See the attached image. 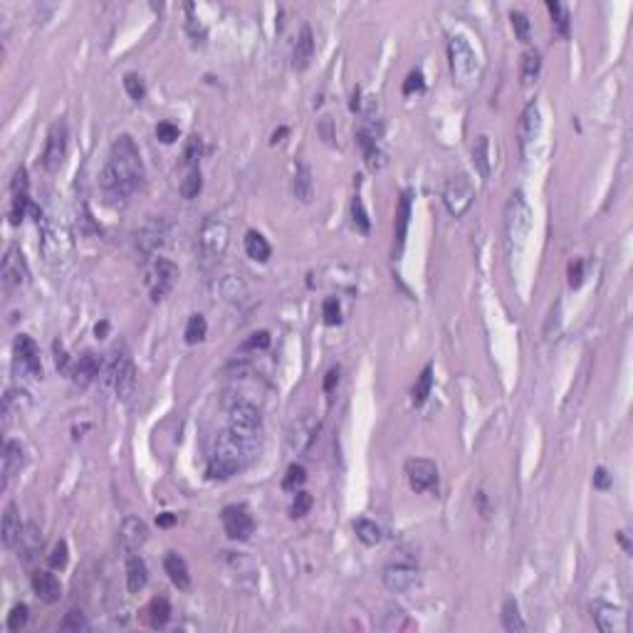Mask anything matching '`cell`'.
<instances>
[{
	"instance_id": "obj_1",
	"label": "cell",
	"mask_w": 633,
	"mask_h": 633,
	"mask_svg": "<svg viewBox=\"0 0 633 633\" xmlns=\"http://www.w3.org/2000/svg\"><path fill=\"white\" fill-rule=\"evenodd\" d=\"M144 183V161L129 134H119L102 169L100 186L109 206H124Z\"/></svg>"
},
{
	"instance_id": "obj_2",
	"label": "cell",
	"mask_w": 633,
	"mask_h": 633,
	"mask_svg": "<svg viewBox=\"0 0 633 633\" xmlns=\"http://www.w3.org/2000/svg\"><path fill=\"white\" fill-rule=\"evenodd\" d=\"M255 453H257L255 448L243 443L238 435H233L230 430L225 428L223 433H218L206 473H208L211 480H228V477L240 473V470L255 458Z\"/></svg>"
},
{
	"instance_id": "obj_3",
	"label": "cell",
	"mask_w": 633,
	"mask_h": 633,
	"mask_svg": "<svg viewBox=\"0 0 633 633\" xmlns=\"http://www.w3.org/2000/svg\"><path fill=\"white\" fill-rule=\"evenodd\" d=\"M107 383L117 391L122 401H129L137 388V371H134V361L129 354L127 344H117L112 351V359L107 366Z\"/></svg>"
},
{
	"instance_id": "obj_4",
	"label": "cell",
	"mask_w": 633,
	"mask_h": 633,
	"mask_svg": "<svg viewBox=\"0 0 633 633\" xmlns=\"http://www.w3.org/2000/svg\"><path fill=\"white\" fill-rule=\"evenodd\" d=\"M43 238H40V250H43L45 260L50 265H62L70 260L72 255V235L62 223L53 218H43Z\"/></svg>"
},
{
	"instance_id": "obj_5",
	"label": "cell",
	"mask_w": 633,
	"mask_h": 633,
	"mask_svg": "<svg viewBox=\"0 0 633 633\" xmlns=\"http://www.w3.org/2000/svg\"><path fill=\"white\" fill-rule=\"evenodd\" d=\"M529 228H532V211H529L522 191H517V193H512V198L507 201V208H505V233H507L510 248L520 250V248L525 245Z\"/></svg>"
},
{
	"instance_id": "obj_6",
	"label": "cell",
	"mask_w": 633,
	"mask_h": 633,
	"mask_svg": "<svg viewBox=\"0 0 633 633\" xmlns=\"http://www.w3.org/2000/svg\"><path fill=\"white\" fill-rule=\"evenodd\" d=\"M228 243H230V230H228L225 220H220V218H206V223L201 225V233H198V248L203 260L208 262L220 260Z\"/></svg>"
},
{
	"instance_id": "obj_7",
	"label": "cell",
	"mask_w": 633,
	"mask_h": 633,
	"mask_svg": "<svg viewBox=\"0 0 633 633\" xmlns=\"http://www.w3.org/2000/svg\"><path fill=\"white\" fill-rule=\"evenodd\" d=\"M448 60H450V72L460 85H470L477 75V57L473 48L468 45V40L453 35L448 40Z\"/></svg>"
},
{
	"instance_id": "obj_8",
	"label": "cell",
	"mask_w": 633,
	"mask_h": 633,
	"mask_svg": "<svg viewBox=\"0 0 633 633\" xmlns=\"http://www.w3.org/2000/svg\"><path fill=\"white\" fill-rule=\"evenodd\" d=\"M473 198H475V188H473V183H470V179L465 174L450 176V179L445 181L443 203H445V208H448V213L453 218H463L465 213L470 211V206H473Z\"/></svg>"
},
{
	"instance_id": "obj_9",
	"label": "cell",
	"mask_w": 633,
	"mask_h": 633,
	"mask_svg": "<svg viewBox=\"0 0 633 633\" xmlns=\"http://www.w3.org/2000/svg\"><path fill=\"white\" fill-rule=\"evenodd\" d=\"M67 142H70V129H67V122H65V119H57V122L50 124L48 139H45V151H43V166L50 171V174L60 171V166L65 164Z\"/></svg>"
},
{
	"instance_id": "obj_10",
	"label": "cell",
	"mask_w": 633,
	"mask_h": 633,
	"mask_svg": "<svg viewBox=\"0 0 633 633\" xmlns=\"http://www.w3.org/2000/svg\"><path fill=\"white\" fill-rule=\"evenodd\" d=\"M316 433H319V418L312 411H302L299 416L292 418L287 428V448L297 455L304 453V450L312 448Z\"/></svg>"
},
{
	"instance_id": "obj_11",
	"label": "cell",
	"mask_w": 633,
	"mask_h": 633,
	"mask_svg": "<svg viewBox=\"0 0 633 633\" xmlns=\"http://www.w3.org/2000/svg\"><path fill=\"white\" fill-rule=\"evenodd\" d=\"M0 277H3V287L8 292H15V289L25 287L30 282V267L28 260H25L23 250L18 245H10L5 250L3 257V267H0Z\"/></svg>"
},
{
	"instance_id": "obj_12",
	"label": "cell",
	"mask_w": 633,
	"mask_h": 633,
	"mask_svg": "<svg viewBox=\"0 0 633 633\" xmlns=\"http://www.w3.org/2000/svg\"><path fill=\"white\" fill-rule=\"evenodd\" d=\"M15 369L28 378H43V361H40V349L28 334H20L13 344Z\"/></svg>"
},
{
	"instance_id": "obj_13",
	"label": "cell",
	"mask_w": 633,
	"mask_h": 633,
	"mask_svg": "<svg viewBox=\"0 0 633 633\" xmlns=\"http://www.w3.org/2000/svg\"><path fill=\"white\" fill-rule=\"evenodd\" d=\"M223 520V529L230 539H238V542H245L250 539V534L255 532V522H252L248 507L243 505H228L220 515Z\"/></svg>"
},
{
	"instance_id": "obj_14",
	"label": "cell",
	"mask_w": 633,
	"mask_h": 633,
	"mask_svg": "<svg viewBox=\"0 0 633 633\" xmlns=\"http://www.w3.org/2000/svg\"><path fill=\"white\" fill-rule=\"evenodd\" d=\"M406 480L413 492H433L438 487V468L433 460L413 458L406 463Z\"/></svg>"
},
{
	"instance_id": "obj_15",
	"label": "cell",
	"mask_w": 633,
	"mask_h": 633,
	"mask_svg": "<svg viewBox=\"0 0 633 633\" xmlns=\"http://www.w3.org/2000/svg\"><path fill=\"white\" fill-rule=\"evenodd\" d=\"M381 579L388 591H393V594H406V591H411L413 586H418V569L413 567V564L396 562V564H388V567L383 569Z\"/></svg>"
},
{
	"instance_id": "obj_16",
	"label": "cell",
	"mask_w": 633,
	"mask_h": 633,
	"mask_svg": "<svg viewBox=\"0 0 633 633\" xmlns=\"http://www.w3.org/2000/svg\"><path fill=\"white\" fill-rule=\"evenodd\" d=\"M591 619H594L596 629L604 631V633H621V631H626V626H629L626 624L624 609L604 604V601H596V604L591 606Z\"/></svg>"
},
{
	"instance_id": "obj_17",
	"label": "cell",
	"mask_w": 633,
	"mask_h": 633,
	"mask_svg": "<svg viewBox=\"0 0 633 633\" xmlns=\"http://www.w3.org/2000/svg\"><path fill=\"white\" fill-rule=\"evenodd\" d=\"M149 539V527L144 520H139V517H127V520L122 522V527H119V544H122V549L127 554H134L139 552V549L147 544Z\"/></svg>"
},
{
	"instance_id": "obj_18",
	"label": "cell",
	"mask_w": 633,
	"mask_h": 633,
	"mask_svg": "<svg viewBox=\"0 0 633 633\" xmlns=\"http://www.w3.org/2000/svg\"><path fill=\"white\" fill-rule=\"evenodd\" d=\"M356 142H359L361 151H364V161L371 171H381L388 164L383 149L378 147V132H373L369 127H359L356 129Z\"/></svg>"
},
{
	"instance_id": "obj_19",
	"label": "cell",
	"mask_w": 633,
	"mask_h": 633,
	"mask_svg": "<svg viewBox=\"0 0 633 633\" xmlns=\"http://www.w3.org/2000/svg\"><path fill=\"white\" fill-rule=\"evenodd\" d=\"M539 129H542V114H539L537 102H529L520 117V151L522 156H527L529 147L537 142Z\"/></svg>"
},
{
	"instance_id": "obj_20",
	"label": "cell",
	"mask_w": 633,
	"mask_h": 633,
	"mask_svg": "<svg viewBox=\"0 0 633 633\" xmlns=\"http://www.w3.org/2000/svg\"><path fill=\"white\" fill-rule=\"evenodd\" d=\"M0 463H3V487H8L10 480L20 473V468H23V463H25L23 445H20L18 440H5Z\"/></svg>"
},
{
	"instance_id": "obj_21",
	"label": "cell",
	"mask_w": 633,
	"mask_h": 633,
	"mask_svg": "<svg viewBox=\"0 0 633 633\" xmlns=\"http://www.w3.org/2000/svg\"><path fill=\"white\" fill-rule=\"evenodd\" d=\"M102 371V359L95 354V351H85L80 359L75 361V369H72V378H75L77 386H90V383L97 381Z\"/></svg>"
},
{
	"instance_id": "obj_22",
	"label": "cell",
	"mask_w": 633,
	"mask_h": 633,
	"mask_svg": "<svg viewBox=\"0 0 633 633\" xmlns=\"http://www.w3.org/2000/svg\"><path fill=\"white\" fill-rule=\"evenodd\" d=\"M314 57V35H312V28L309 25H302V30H299L297 40H294V48H292V67L297 72L307 70L309 62H312Z\"/></svg>"
},
{
	"instance_id": "obj_23",
	"label": "cell",
	"mask_w": 633,
	"mask_h": 633,
	"mask_svg": "<svg viewBox=\"0 0 633 633\" xmlns=\"http://www.w3.org/2000/svg\"><path fill=\"white\" fill-rule=\"evenodd\" d=\"M18 557L23 559L25 564L33 562L35 557L40 554V547H43V532H40V527L35 525V522H28V525L23 527V532H20V539H18Z\"/></svg>"
},
{
	"instance_id": "obj_24",
	"label": "cell",
	"mask_w": 633,
	"mask_h": 633,
	"mask_svg": "<svg viewBox=\"0 0 633 633\" xmlns=\"http://www.w3.org/2000/svg\"><path fill=\"white\" fill-rule=\"evenodd\" d=\"M30 584H33V591L40 601H45V604H55V601H60L62 586L53 572H35L33 577H30Z\"/></svg>"
},
{
	"instance_id": "obj_25",
	"label": "cell",
	"mask_w": 633,
	"mask_h": 633,
	"mask_svg": "<svg viewBox=\"0 0 633 633\" xmlns=\"http://www.w3.org/2000/svg\"><path fill=\"white\" fill-rule=\"evenodd\" d=\"M411 206H413L411 191H403L401 198H398V208H396V252H401L403 245H406L408 223H411Z\"/></svg>"
},
{
	"instance_id": "obj_26",
	"label": "cell",
	"mask_w": 633,
	"mask_h": 633,
	"mask_svg": "<svg viewBox=\"0 0 633 633\" xmlns=\"http://www.w3.org/2000/svg\"><path fill=\"white\" fill-rule=\"evenodd\" d=\"M294 196H297L302 203H312L314 198V179H312V169L309 164L299 161L297 169H294V181H292Z\"/></svg>"
},
{
	"instance_id": "obj_27",
	"label": "cell",
	"mask_w": 633,
	"mask_h": 633,
	"mask_svg": "<svg viewBox=\"0 0 633 633\" xmlns=\"http://www.w3.org/2000/svg\"><path fill=\"white\" fill-rule=\"evenodd\" d=\"M176 277H179V270H176L174 262L164 260V257H159L156 260V284H154V299H164L166 294L171 292V287H174Z\"/></svg>"
},
{
	"instance_id": "obj_28",
	"label": "cell",
	"mask_w": 633,
	"mask_h": 633,
	"mask_svg": "<svg viewBox=\"0 0 633 633\" xmlns=\"http://www.w3.org/2000/svg\"><path fill=\"white\" fill-rule=\"evenodd\" d=\"M164 569L169 574V579L174 581L179 589H188L191 586V572H188V564H186L183 557H179L176 552H169L164 559Z\"/></svg>"
},
{
	"instance_id": "obj_29",
	"label": "cell",
	"mask_w": 633,
	"mask_h": 633,
	"mask_svg": "<svg viewBox=\"0 0 633 633\" xmlns=\"http://www.w3.org/2000/svg\"><path fill=\"white\" fill-rule=\"evenodd\" d=\"M147 581H149L147 562H144L142 557H137V554H129V559H127V589L132 591V594H139V591L147 586Z\"/></svg>"
},
{
	"instance_id": "obj_30",
	"label": "cell",
	"mask_w": 633,
	"mask_h": 633,
	"mask_svg": "<svg viewBox=\"0 0 633 633\" xmlns=\"http://www.w3.org/2000/svg\"><path fill=\"white\" fill-rule=\"evenodd\" d=\"M25 525H20V515H18V505L15 502H8L3 512V544L5 547H15L20 539V532H23Z\"/></svg>"
},
{
	"instance_id": "obj_31",
	"label": "cell",
	"mask_w": 633,
	"mask_h": 633,
	"mask_svg": "<svg viewBox=\"0 0 633 633\" xmlns=\"http://www.w3.org/2000/svg\"><path fill=\"white\" fill-rule=\"evenodd\" d=\"M245 252H248V257H250V260L265 262L270 257V252H272V248H270V243L265 240L262 233L248 230V235H245Z\"/></svg>"
},
{
	"instance_id": "obj_32",
	"label": "cell",
	"mask_w": 633,
	"mask_h": 633,
	"mask_svg": "<svg viewBox=\"0 0 633 633\" xmlns=\"http://www.w3.org/2000/svg\"><path fill=\"white\" fill-rule=\"evenodd\" d=\"M181 196L186 201H193L196 196L203 188V179H201V169L198 166H183V179H181Z\"/></svg>"
},
{
	"instance_id": "obj_33",
	"label": "cell",
	"mask_w": 633,
	"mask_h": 633,
	"mask_svg": "<svg viewBox=\"0 0 633 633\" xmlns=\"http://www.w3.org/2000/svg\"><path fill=\"white\" fill-rule=\"evenodd\" d=\"M502 626H505V631H510V633L527 631V624H525V619H522L520 606H517L515 599H507L505 606H502Z\"/></svg>"
},
{
	"instance_id": "obj_34",
	"label": "cell",
	"mask_w": 633,
	"mask_h": 633,
	"mask_svg": "<svg viewBox=\"0 0 633 633\" xmlns=\"http://www.w3.org/2000/svg\"><path fill=\"white\" fill-rule=\"evenodd\" d=\"M147 619L151 629H164L171 619V604L166 599H151V604L147 606Z\"/></svg>"
},
{
	"instance_id": "obj_35",
	"label": "cell",
	"mask_w": 633,
	"mask_h": 633,
	"mask_svg": "<svg viewBox=\"0 0 633 633\" xmlns=\"http://www.w3.org/2000/svg\"><path fill=\"white\" fill-rule=\"evenodd\" d=\"M430 386H433V366H425V369L421 371V376H418V381L413 383V391H411V401L413 406H423L425 401H428L430 396Z\"/></svg>"
},
{
	"instance_id": "obj_36",
	"label": "cell",
	"mask_w": 633,
	"mask_h": 633,
	"mask_svg": "<svg viewBox=\"0 0 633 633\" xmlns=\"http://www.w3.org/2000/svg\"><path fill=\"white\" fill-rule=\"evenodd\" d=\"M473 164H475V169L480 171L482 179L490 176V139L487 137H477V142L473 147Z\"/></svg>"
},
{
	"instance_id": "obj_37",
	"label": "cell",
	"mask_w": 633,
	"mask_h": 633,
	"mask_svg": "<svg viewBox=\"0 0 633 633\" xmlns=\"http://www.w3.org/2000/svg\"><path fill=\"white\" fill-rule=\"evenodd\" d=\"M354 532H356V537H359L364 544H369V547L378 544V542H381V537H383L381 527H378L373 520H366V517H361V520L354 522Z\"/></svg>"
},
{
	"instance_id": "obj_38",
	"label": "cell",
	"mask_w": 633,
	"mask_h": 633,
	"mask_svg": "<svg viewBox=\"0 0 633 633\" xmlns=\"http://www.w3.org/2000/svg\"><path fill=\"white\" fill-rule=\"evenodd\" d=\"M539 70H542V55L537 50H527L525 57H522V82L525 85H532L537 80Z\"/></svg>"
},
{
	"instance_id": "obj_39",
	"label": "cell",
	"mask_w": 633,
	"mask_h": 633,
	"mask_svg": "<svg viewBox=\"0 0 633 633\" xmlns=\"http://www.w3.org/2000/svg\"><path fill=\"white\" fill-rule=\"evenodd\" d=\"M206 334H208L206 316L203 314H191L188 324H186V341H188V344H198V341L206 339Z\"/></svg>"
},
{
	"instance_id": "obj_40",
	"label": "cell",
	"mask_w": 633,
	"mask_h": 633,
	"mask_svg": "<svg viewBox=\"0 0 633 633\" xmlns=\"http://www.w3.org/2000/svg\"><path fill=\"white\" fill-rule=\"evenodd\" d=\"M547 8H549V13H552L554 28H557L559 33L567 38V35H569V10H567V5L557 3V0H549Z\"/></svg>"
},
{
	"instance_id": "obj_41",
	"label": "cell",
	"mask_w": 633,
	"mask_h": 633,
	"mask_svg": "<svg viewBox=\"0 0 633 633\" xmlns=\"http://www.w3.org/2000/svg\"><path fill=\"white\" fill-rule=\"evenodd\" d=\"M383 631H408L413 629V621H408V616L401 609H388L386 619H383Z\"/></svg>"
},
{
	"instance_id": "obj_42",
	"label": "cell",
	"mask_w": 633,
	"mask_h": 633,
	"mask_svg": "<svg viewBox=\"0 0 633 633\" xmlns=\"http://www.w3.org/2000/svg\"><path fill=\"white\" fill-rule=\"evenodd\" d=\"M304 480H307V470H304L299 463H292V465H289V468H287V473H284L282 487H284V490L297 492V487H302V485H304Z\"/></svg>"
},
{
	"instance_id": "obj_43",
	"label": "cell",
	"mask_w": 633,
	"mask_h": 633,
	"mask_svg": "<svg viewBox=\"0 0 633 633\" xmlns=\"http://www.w3.org/2000/svg\"><path fill=\"white\" fill-rule=\"evenodd\" d=\"M351 218H354V225L359 228L361 233H369L371 230L369 213H366V208H364V201H361V196H354V201H351Z\"/></svg>"
},
{
	"instance_id": "obj_44",
	"label": "cell",
	"mask_w": 633,
	"mask_h": 633,
	"mask_svg": "<svg viewBox=\"0 0 633 633\" xmlns=\"http://www.w3.org/2000/svg\"><path fill=\"white\" fill-rule=\"evenodd\" d=\"M124 87H127L129 97H132L134 102H142L144 97H147V85H144V80L137 75V72L124 75Z\"/></svg>"
},
{
	"instance_id": "obj_45",
	"label": "cell",
	"mask_w": 633,
	"mask_h": 633,
	"mask_svg": "<svg viewBox=\"0 0 633 633\" xmlns=\"http://www.w3.org/2000/svg\"><path fill=\"white\" fill-rule=\"evenodd\" d=\"M309 510H312V495H309V492H304V490H297V492H294L292 505H289V515L297 520V517L307 515Z\"/></svg>"
},
{
	"instance_id": "obj_46",
	"label": "cell",
	"mask_w": 633,
	"mask_h": 633,
	"mask_svg": "<svg viewBox=\"0 0 633 633\" xmlns=\"http://www.w3.org/2000/svg\"><path fill=\"white\" fill-rule=\"evenodd\" d=\"M28 619H30V609L25 604H18L13 606V611L8 614V629L10 631H20L28 626Z\"/></svg>"
},
{
	"instance_id": "obj_47",
	"label": "cell",
	"mask_w": 633,
	"mask_h": 633,
	"mask_svg": "<svg viewBox=\"0 0 633 633\" xmlns=\"http://www.w3.org/2000/svg\"><path fill=\"white\" fill-rule=\"evenodd\" d=\"M321 316H324V324L334 326L341 321V307H339V299L336 297H326L324 304H321Z\"/></svg>"
},
{
	"instance_id": "obj_48",
	"label": "cell",
	"mask_w": 633,
	"mask_h": 633,
	"mask_svg": "<svg viewBox=\"0 0 633 633\" xmlns=\"http://www.w3.org/2000/svg\"><path fill=\"white\" fill-rule=\"evenodd\" d=\"M67 557H70V549H67L65 539H60V542H55L48 562H50V567H53V569H65L67 567Z\"/></svg>"
},
{
	"instance_id": "obj_49",
	"label": "cell",
	"mask_w": 633,
	"mask_h": 633,
	"mask_svg": "<svg viewBox=\"0 0 633 633\" xmlns=\"http://www.w3.org/2000/svg\"><path fill=\"white\" fill-rule=\"evenodd\" d=\"M512 20V30H515L517 40L520 43H529V18L525 13H520V10H515V13L510 15Z\"/></svg>"
},
{
	"instance_id": "obj_50",
	"label": "cell",
	"mask_w": 633,
	"mask_h": 633,
	"mask_svg": "<svg viewBox=\"0 0 633 633\" xmlns=\"http://www.w3.org/2000/svg\"><path fill=\"white\" fill-rule=\"evenodd\" d=\"M62 631H90V624H87L85 614L82 611H70L65 616V621L60 624Z\"/></svg>"
},
{
	"instance_id": "obj_51",
	"label": "cell",
	"mask_w": 633,
	"mask_h": 633,
	"mask_svg": "<svg viewBox=\"0 0 633 633\" xmlns=\"http://www.w3.org/2000/svg\"><path fill=\"white\" fill-rule=\"evenodd\" d=\"M10 191H13V198H18V196H28L30 191V181H28V171L25 169H18L13 176V186H10Z\"/></svg>"
},
{
	"instance_id": "obj_52",
	"label": "cell",
	"mask_w": 633,
	"mask_h": 633,
	"mask_svg": "<svg viewBox=\"0 0 633 633\" xmlns=\"http://www.w3.org/2000/svg\"><path fill=\"white\" fill-rule=\"evenodd\" d=\"M156 137H159V142H164V144H174L176 139H179V127L171 122H161L156 127Z\"/></svg>"
},
{
	"instance_id": "obj_53",
	"label": "cell",
	"mask_w": 633,
	"mask_h": 633,
	"mask_svg": "<svg viewBox=\"0 0 633 633\" xmlns=\"http://www.w3.org/2000/svg\"><path fill=\"white\" fill-rule=\"evenodd\" d=\"M267 346H270V331H255V334L243 344V349H267Z\"/></svg>"
},
{
	"instance_id": "obj_54",
	"label": "cell",
	"mask_w": 633,
	"mask_h": 633,
	"mask_svg": "<svg viewBox=\"0 0 633 633\" xmlns=\"http://www.w3.org/2000/svg\"><path fill=\"white\" fill-rule=\"evenodd\" d=\"M423 90V75L421 72H411L403 82V95H413V92H421Z\"/></svg>"
},
{
	"instance_id": "obj_55",
	"label": "cell",
	"mask_w": 633,
	"mask_h": 633,
	"mask_svg": "<svg viewBox=\"0 0 633 633\" xmlns=\"http://www.w3.org/2000/svg\"><path fill=\"white\" fill-rule=\"evenodd\" d=\"M581 280H584V265H581V260H577V262L569 265V284H572V287H579Z\"/></svg>"
},
{
	"instance_id": "obj_56",
	"label": "cell",
	"mask_w": 633,
	"mask_h": 633,
	"mask_svg": "<svg viewBox=\"0 0 633 633\" xmlns=\"http://www.w3.org/2000/svg\"><path fill=\"white\" fill-rule=\"evenodd\" d=\"M594 487H596V490H609V487H611V475L606 473L604 468L596 470V475H594Z\"/></svg>"
},
{
	"instance_id": "obj_57",
	"label": "cell",
	"mask_w": 633,
	"mask_h": 633,
	"mask_svg": "<svg viewBox=\"0 0 633 633\" xmlns=\"http://www.w3.org/2000/svg\"><path fill=\"white\" fill-rule=\"evenodd\" d=\"M339 383V366H334V369L326 371V378H324V391H334V386Z\"/></svg>"
},
{
	"instance_id": "obj_58",
	"label": "cell",
	"mask_w": 633,
	"mask_h": 633,
	"mask_svg": "<svg viewBox=\"0 0 633 633\" xmlns=\"http://www.w3.org/2000/svg\"><path fill=\"white\" fill-rule=\"evenodd\" d=\"M319 132H321V137H324V142H326V144H331L334 134H331V119H329V117H321V122H319Z\"/></svg>"
},
{
	"instance_id": "obj_59",
	"label": "cell",
	"mask_w": 633,
	"mask_h": 633,
	"mask_svg": "<svg viewBox=\"0 0 633 633\" xmlns=\"http://www.w3.org/2000/svg\"><path fill=\"white\" fill-rule=\"evenodd\" d=\"M55 361H57V369H67V354H65V349H62V344L60 341H55Z\"/></svg>"
},
{
	"instance_id": "obj_60",
	"label": "cell",
	"mask_w": 633,
	"mask_h": 633,
	"mask_svg": "<svg viewBox=\"0 0 633 633\" xmlns=\"http://www.w3.org/2000/svg\"><path fill=\"white\" fill-rule=\"evenodd\" d=\"M176 522V515H171V512H164V515H159V527H171Z\"/></svg>"
},
{
	"instance_id": "obj_61",
	"label": "cell",
	"mask_w": 633,
	"mask_h": 633,
	"mask_svg": "<svg viewBox=\"0 0 633 633\" xmlns=\"http://www.w3.org/2000/svg\"><path fill=\"white\" fill-rule=\"evenodd\" d=\"M95 331H97V336H100V339H105L107 331H109V321H107V319H102L100 324L95 326Z\"/></svg>"
},
{
	"instance_id": "obj_62",
	"label": "cell",
	"mask_w": 633,
	"mask_h": 633,
	"mask_svg": "<svg viewBox=\"0 0 633 633\" xmlns=\"http://www.w3.org/2000/svg\"><path fill=\"white\" fill-rule=\"evenodd\" d=\"M284 134H287V129H284V127H282V129H280V132H275V134H272V144L282 142V137H284Z\"/></svg>"
}]
</instances>
